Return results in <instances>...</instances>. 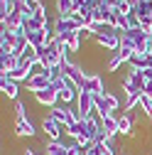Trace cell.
<instances>
[{
    "instance_id": "1",
    "label": "cell",
    "mask_w": 152,
    "mask_h": 155,
    "mask_svg": "<svg viewBox=\"0 0 152 155\" xmlns=\"http://www.w3.org/2000/svg\"><path fill=\"white\" fill-rule=\"evenodd\" d=\"M93 42H96V47H101L103 52H113V54H116V52L120 49V32L113 30L110 25H106V27L96 35V40H93Z\"/></svg>"
},
{
    "instance_id": "2",
    "label": "cell",
    "mask_w": 152,
    "mask_h": 155,
    "mask_svg": "<svg viewBox=\"0 0 152 155\" xmlns=\"http://www.w3.org/2000/svg\"><path fill=\"white\" fill-rule=\"evenodd\" d=\"M40 128L44 130V135H47L49 140H64V135H66V126H62V123L56 121L52 113L42 116V121H40Z\"/></svg>"
},
{
    "instance_id": "3",
    "label": "cell",
    "mask_w": 152,
    "mask_h": 155,
    "mask_svg": "<svg viewBox=\"0 0 152 155\" xmlns=\"http://www.w3.org/2000/svg\"><path fill=\"white\" fill-rule=\"evenodd\" d=\"M93 104H96V113L98 116H106V113H116L120 108V99H118V94H103V96H93Z\"/></svg>"
},
{
    "instance_id": "4",
    "label": "cell",
    "mask_w": 152,
    "mask_h": 155,
    "mask_svg": "<svg viewBox=\"0 0 152 155\" xmlns=\"http://www.w3.org/2000/svg\"><path fill=\"white\" fill-rule=\"evenodd\" d=\"M96 113V104H93V94L88 91H79V99H76V116L81 118H88V116Z\"/></svg>"
},
{
    "instance_id": "5",
    "label": "cell",
    "mask_w": 152,
    "mask_h": 155,
    "mask_svg": "<svg viewBox=\"0 0 152 155\" xmlns=\"http://www.w3.org/2000/svg\"><path fill=\"white\" fill-rule=\"evenodd\" d=\"M52 86V79L42 71V67L37 64V69H34V74L30 76V81L25 84V89L30 91V94H37V91H44V89H49Z\"/></svg>"
},
{
    "instance_id": "6",
    "label": "cell",
    "mask_w": 152,
    "mask_h": 155,
    "mask_svg": "<svg viewBox=\"0 0 152 155\" xmlns=\"http://www.w3.org/2000/svg\"><path fill=\"white\" fill-rule=\"evenodd\" d=\"M81 91H88V94H93V96H103V94H108V86H106L103 74H86V81H84Z\"/></svg>"
},
{
    "instance_id": "7",
    "label": "cell",
    "mask_w": 152,
    "mask_h": 155,
    "mask_svg": "<svg viewBox=\"0 0 152 155\" xmlns=\"http://www.w3.org/2000/svg\"><path fill=\"white\" fill-rule=\"evenodd\" d=\"M49 113H52V116H54V118L59 121L62 126H66V128H69V126H74L76 121H79V116H76V108H74V106H62V104H59V106L49 108Z\"/></svg>"
},
{
    "instance_id": "8",
    "label": "cell",
    "mask_w": 152,
    "mask_h": 155,
    "mask_svg": "<svg viewBox=\"0 0 152 155\" xmlns=\"http://www.w3.org/2000/svg\"><path fill=\"white\" fill-rule=\"evenodd\" d=\"M32 96H34L37 106H42V108L59 106V91H56L54 86H49V89H44V91H37V94H32Z\"/></svg>"
},
{
    "instance_id": "9",
    "label": "cell",
    "mask_w": 152,
    "mask_h": 155,
    "mask_svg": "<svg viewBox=\"0 0 152 155\" xmlns=\"http://www.w3.org/2000/svg\"><path fill=\"white\" fill-rule=\"evenodd\" d=\"M34 69L37 67H22V64H17L12 71H8V74H0V76H8V79H12V81H17V84H27L30 81V76L34 74Z\"/></svg>"
},
{
    "instance_id": "10",
    "label": "cell",
    "mask_w": 152,
    "mask_h": 155,
    "mask_svg": "<svg viewBox=\"0 0 152 155\" xmlns=\"http://www.w3.org/2000/svg\"><path fill=\"white\" fill-rule=\"evenodd\" d=\"M15 135L17 138H37V128L30 118H15Z\"/></svg>"
},
{
    "instance_id": "11",
    "label": "cell",
    "mask_w": 152,
    "mask_h": 155,
    "mask_svg": "<svg viewBox=\"0 0 152 155\" xmlns=\"http://www.w3.org/2000/svg\"><path fill=\"white\" fill-rule=\"evenodd\" d=\"M0 91H3L5 99H10V101H20V99H17V96H20V84L12 81V79H8V76H0Z\"/></svg>"
},
{
    "instance_id": "12",
    "label": "cell",
    "mask_w": 152,
    "mask_h": 155,
    "mask_svg": "<svg viewBox=\"0 0 152 155\" xmlns=\"http://www.w3.org/2000/svg\"><path fill=\"white\" fill-rule=\"evenodd\" d=\"M118 130H120V135H135V118H132V113L118 116Z\"/></svg>"
},
{
    "instance_id": "13",
    "label": "cell",
    "mask_w": 152,
    "mask_h": 155,
    "mask_svg": "<svg viewBox=\"0 0 152 155\" xmlns=\"http://www.w3.org/2000/svg\"><path fill=\"white\" fill-rule=\"evenodd\" d=\"M44 155H71V148L64 140H49L44 145Z\"/></svg>"
},
{
    "instance_id": "14",
    "label": "cell",
    "mask_w": 152,
    "mask_h": 155,
    "mask_svg": "<svg viewBox=\"0 0 152 155\" xmlns=\"http://www.w3.org/2000/svg\"><path fill=\"white\" fill-rule=\"evenodd\" d=\"M101 126H103V130H106L108 135H120V130H118V116H116V113L101 116Z\"/></svg>"
},
{
    "instance_id": "15",
    "label": "cell",
    "mask_w": 152,
    "mask_h": 155,
    "mask_svg": "<svg viewBox=\"0 0 152 155\" xmlns=\"http://www.w3.org/2000/svg\"><path fill=\"white\" fill-rule=\"evenodd\" d=\"M123 64H125V59L120 57V52H116V54H110V57H108V62H106V71H108V74H116Z\"/></svg>"
},
{
    "instance_id": "16",
    "label": "cell",
    "mask_w": 152,
    "mask_h": 155,
    "mask_svg": "<svg viewBox=\"0 0 152 155\" xmlns=\"http://www.w3.org/2000/svg\"><path fill=\"white\" fill-rule=\"evenodd\" d=\"M12 10H15V0H0V22H5Z\"/></svg>"
},
{
    "instance_id": "17",
    "label": "cell",
    "mask_w": 152,
    "mask_h": 155,
    "mask_svg": "<svg viewBox=\"0 0 152 155\" xmlns=\"http://www.w3.org/2000/svg\"><path fill=\"white\" fill-rule=\"evenodd\" d=\"M15 118H30L27 106H25L22 101H15Z\"/></svg>"
},
{
    "instance_id": "18",
    "label": "cell",
    "mask_w": 152,
    "mask_h": 155,
    "mask_svg": "<svg viewBox=\"0 0 152 155\" xmlns=\"http://www.w3.org/2000/svg\"><path fill=\"white\" fill-rule=\"evenodd\" d=\"M69 148H71V155H88V150L84 148V145H79V143H69Z\"/></svg>"
},
{
    "instance_id": "19",
    "label": "cell",
    "mask_w": 152,
    "mask_h": 155,
    "mask_svg": "<svg viewBox=\"0 0 152 155\" xmlns=\"http://www.w3.org/2000/svg\"><path fill=\"white\" fill-rule=\"evenodd\" d=\"M103 145H108V148H116V135H106Z\"/></svg>"
},
{
    "instance_id": "20",
    "label": "cell",
    "mask_w": 152,
    "mask_h": 155,
    "mask_svg": "<svg viewBox=\"0 0 152 155\" xmlns=\"http://www.w3.org/2000/svg\"><path fill=\"white\" fill-rule=\"evenodd\" d=\"M22 155H40V153H37V148H25Z\"/></svg>"
},
{
    "instance_id": "21",
    "label": "cell",
    "mask_w": 152,
    "mask_h": 155,
    "mask_svg": "<svg viewBox=\"0 0 152 155\" xmlns=\"http://www.w3.org/2000/svg\"><path fill=\"white\" fill-rule=\"evenodd\" d=\"M123 155H128V153H123Z\"/></svg>"
}]
</instances>
